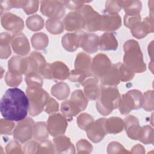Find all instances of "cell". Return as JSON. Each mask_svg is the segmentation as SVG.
I'll return each instance as SVG.
<instances>
[{"instance_id":"cell-1","label":"cell","mask_w":154,"mask_h":154,"mask_svg":"<svg viewBox=\"0 0 154 154\" xmlns=\"http://www.w3.org/2000/svg\"><path fill=\"white\" fill-rule=\"evenodd\" d=\"M29 105L28 98L24 91L14 87L7 90L2 96L0 111L4 119L19 122L26 117Z\"/></svg>"},{"instance_id":"cell-2","label":"cell","mask_w":154,"mask_h":154,"mask_svg":"<svg viewBox=\"0 0 154 154\" xmlns=\"http://www.w3.org/2000/svg\"><path fill=\"white\" fill-rule=\"evenodd\" d=\"M123 63L125 66L134 73L146 71V66L138 42L135 40H127L123 45Z\"/></svg>"},{"instance_id":"cell-3","label":"cell","mask_w":154,"mask_h":154,"mask_svg":"<svg viewBox=\"0 0 154 154\" xmlns=\"http://www.w3.org/2000/svg\"><path fill=\"white\" fill-rule=\"evenodd\" d=\"M120 94L116 87L100 85L99 93L96 107L98 112L103 116L109 115L113 109L118 108Z\"/></svg>"},{"instance_id":"cell-4","label":"cell","mask_w":154,"mask_h":154,"mask_svg":"<svg viewBox=\"0 0 154 154\" xmlns=\"http://www.w3.org/2000/svg\"><path fill=\"white\" fill-rule=\"evenodd\" d=\"M29 100V112L31 116H36L45 109L49 97V94L42 87H28L26 89Z\"/></svg>"},{"instance_id":"cell-5","label":"cell","mask_w":154,"mask_h":154,"mask_svg":"<svg viewBox=\"0 0 154 154\" xmlns=\"http://www.w3.org/2000/svg\"><path fill=\"white\" fill-rule=\"evenodd\" d=\"M143 102L142 93L138 90H131L120 96L118 107L122 114L126 115L132 110L141 108Z\"/></svg>"},{"instance_id":"cell-6","label":"cell","mask_w":154,"mask_h":154,"mask_svg":"<svg viewBox=\"0 0 154 154\" xmlns=\"http://www.w3.org/2000/svg\"><path fill=\"white\" fill-rule=\"evenodd\" d=\"M76 11L82 16L84 23L83 29L88 32L100 31L102 15L94 11L90 5L84 4Z\"/></svg>"},{"instance_id":"cell-7","label":"cell","mask_w":154,"mask_h":154,"mask_svg":"<svg viewBox=\"0 0 154 154\" xmlns=\"http://www.w3.org/2000/svg\"><path fill=\"white\" fill-rule=\"evenodd\" d=\"M40 11L43 15L53 19L62 18L66 13L63 2L59 1H42Z\"/></svg>"},{"instance_id":"cell-8","label":"cell","mask_w":154,"mask_h":154,"mask_svg":"<svg viewBox=\"0 0 154 154\" xmlns=\"http://www.w3.org/2000/svg\"><path fill=\"white\" fill-rule=\"evenodd\" d=\"M34 122L30 117L19 121L13 131V137L21 143L30 140L33 136Z\"/></svg>"},{"instance_id":"cell-9","label":"cell","mask_w":154,"mask_h":154,"mask_svg":"<svg viewBox=\"0 0 154 154\" xmlns=\"http://www.w3.org/2000/svg\"><path fill=\"white\" fill-rule=\"evenodd\" d=\"M111 66V61L109 58L103 54H99L92 60L90 71L93 76L100 79L106 74Z\"/></svg>"},{"instance_id":"cell-10","label":"cell","mask_w":154,"mask_h":154,"mask_svg":"<svg viewBox=\"0 0 154 154\" xmlns=\"http://www.w3.org/2000/svg\"><path fill=\"white\" fill-rule=\"evenodd\" d=\"M66 117L60 113L49 116L47 121V128L49 134L52 137L63 135L67 127Z\"/></svg>"},{"instance_id":"cell-11","label":"cell","mask_w":154,"mask_h":154,"mask_svg":"<svg viewBox=\"0 0 154 154\" xmlns=\"http://www.w3.org/2000/svg\"><path fill=\"white\" fill-rule=\"evenodd\" d=\"M1 22L2 27L5 29L14 34L20 33L24 28V22L22 19L11 13L2 14Z\"/></svg>"},{"instance_id":"cell-12","label":"cell","mask_w":154,"mask_h":154,"mask_svg":"<svg viewBox=\"0 0 154 154\" xmlns=\"http://www.w3.org/2000/svg\"><path fill=\"white\" fill-rule=\"evenodd\" d=\"M79 34L80 47L87 53L93 54L96 52L99 48V36L94 33L85 32L82 31H79Z\"/></svg>"},{"instance_id":"cell-13","label":"cell","mask_w":154,"mask_h":154,"mask_svg":"<svg viewBox=\"0 0 154 154\" xmlns=\"http://www.w3.org/2000/svg\"><path fill=\"white\" fill-rule=\"evenodd\" d=\"M132 35L138 39H141L148 34L153 32V17H146L143 21H140L133 25L131 28Z\"/></svg>"},{"instance_id":"cell-14","label":"cell","mask_w":154,"mask_h":154,"mask_svg":"<svg viewBox=\"0 0 154 154\" xmlns=\"http://www.w3.org/2000/svg\"><path fill=\"white\" fill-rule=\"evenodd\" d=\"M105 118H100L94 122L85 131L88 138L93 143L101 141L106 134L105 129Z\"/></svg>"},{"instance_id":"cell-15","label":"cell","mask_w":154,"mask_h":154,"mask_svg":"<svg viewBox=\"0 0 154 154\" xmlns=\"http://www.w3.org/2000/svg\"><path fill=\"white\" fill-rule=\"evenodd\" d=\"M122 26V19L118 13H106L102 15L100 31H112L117 30Z\"/></svg>"},{"instance_id":"cell-16","label":"cell","mask_w":154,"mask_h":154,"mask_svg":"<svg viewBox=\"0 0 154 154\" xmlns=\"http://www.w3.org/2000/svg\"><path fill=\"white\" fill-rule=\"evenodd\" d=\"M124 128L129 138L134 140H139L141 127L136 117L132 115L126 116L124 120Z\"/></svg>"},{"instance_id":"cell-17","label":"cell","mask_w":154,"mask_h":154,"mask_svg":"<svg viewBox=\"0 0 154 154\" xmlns=\"http://www.w3.org/2000/svg\"><path fill=\"white\" fill-rule=\"evenodd\" d=\"M11 47L13 51L20 55H26L30 51V45L26 37L22 33L12 36Z\"/></svg>"},{"instance_id":"cell-18","label":"cell","mask_w":154,"mask_h":154,"mask_svg":"<svg viewBox=\"0 0 154 154\" xmlns=\"http://www.w3.org/2000/svg\"><path fill=\"white\" fill-rule=\"evenodd\" d=\"M84 87V92L86 97L91 100L97 99L100 85H99V78L94 76H90L86 79L81 84Z\"/></svg>"},{"instance_id":"cell-19","label":"cell","mask_w":154,"mask_h":154,"mask_svg":"<svg viewBox=\"0 0 154 154\" xmlns=\"http://www.w3.org/2000/svg\"><path fill=\"white\" fill-rule=\"evenodd\" d=\"M83 25L82 16L77 11L69 12L63 20L64 28L69 31H78L83 28Z\"/></svg>"},{"instance_id":"cell-20","label":"cell","mask_w":154,"mask_h":154,"mask_svg":"<svg viewBox=\"0 0 154 154\" xmlns=\"http://www.w3.org/2000/svg\"><path fill=\"white\" fill-rule=\"evenodd\" d=\"M55 153H75V149L73 144L70 142L69 137L61 135L53 140Z\"/></svg>"},{"instance_id":"cell-21","label":"cell","mask_w":154,"mask_h":154,"mask_svg":"<svg viewBox=\"0 0 154 154\" xmlns=\"http://www.w3.org/2000/svg\"><path fill=\"white\" fill-rule=\"evenodd\" d=\"M8 70L19 75H26L28 72V64L26 58L19 56L12 57L8 62Z\"/></svg>"},{"instance_id":"cell-22","label":"cell","mask_w":154,"mask_h":154,"mask_svg":"<svg viewBox=\"0 0 154 154\" xmlns=\"http://www.w3.org/2000/svg\"><path fill=\"white\" fill-rule=\"evenodd\" d=\"M91 57L84 52H79L76 55L75 61V70L90 75H93L90 71Z\"/></svg>"},{"instance_id":"cell-23","label":"cell","mask_w":154,"mask_h":154,"mask_svg":"<svg viewBox=\"0 0 154 154\" xmlns=\"http://www.w3.org/2000/svg\"><path fill=\"white\" fill-rule=\"evenodd\" d=\"M49 69L52 79L64 81L69 78V69L61 61H55L50 64Z\"/></svg>"},{"instance_id":"cell-24","label":"cell","mask_w":154,"mask_h":154,"mask_svg":"<svg viewBox=\"0 0 154 154\" xmlns=\"http://www.w3.org/2000/svg\"><path fill=\"white\" fill-rule=\"evenodd\" d=\"M26 59L28 64V69L26 74L31 72L38 73L42 66L46 63L44 57L40 52L36 51L32 52L30 55L26 57Z\"/></svg>"},{"instance_id":"cell-25","label":"cell","mask_w":154,"mask_h":154,"mask_svg":"<svg viewBox=\"0 0 154 154\" xmlns=\"http://www.w3.org/2000/svg\"><path fill=\"white\" fill-rule=\"evenodd\" d=\"M99 47L101 51H115L118 48V42L113 33L106 32L99 37Z\"/></svg>"},{"instance_id":"cell-26","label":"cell","mask_w":154,"mask_h":154,"mask_svg":"<svg viewBox=\"0 0 154 154\" xmlns=\"http://www.w3.org/2000/svg\"><path fill=\"white\" fill-rule=\"evenodd\" d=\"M80 37L79 31L74 33H67L61 39L63 47L67 51L73 52L76 51L80 46Z\"/></svg>"},{"instance_id":"cell-27","label":"cell","mask_w":154,"mask_h":154,"mask_svg":"<svg viewBox=\"0 0 154 154\" xmlns=\"http://www.w3.org/2000/svg\"><path fill=\"white\" fill-rule=\"evenodd\" d=\"M105 129L106 134L120 133L124 129V120L117 117L106 119L105 121Z\"/></svg>"},{"instance_id":"cell-28","label":"cell","mask_w":154,"mask_h":154,"mask_svg":"<svg viewBox=\"0 0 154 154\" xmlns=\"http://www.w3.org/2000/svg\"><path fill=\"white\" fill-rule=\"evenodd\" d=\"M101 85L107 87H116L120 82L119 74L116 64L112 65L106 74L100 79Z\"/></svg>"},{"instance_id":"cell-29","label":"cell","mask_w":154,"mask_h":154,"mask_svg":"<svg viewBox=\"0 0 154 154\" xmlns=\"http://www.w3.org/2000/svg\"><path fill=\"white\" fill-rule=\"evenodd\" d=\"M120 6L125 10V14L137 15L140 14L142 4L140 1H117Z\"/></svg>"},{"instance_id":"cell-30","label":"cell","mask_w":154,"mask_h":154,"mask_svg":"<svg viewBox=\"0 0 154 154\" xmlns=\"http://www.w3.org/2000/svg\"><path fill=\"white\" fill-rule=\"evenodd\" d=\"M70 100L80 112L84 111L87 106L88 99L81 90H75L71 94Z\"/></svg>"},{"instance_id":"cell-31","label":"cell","mask_w":154,"mask_h":154,"mask_svg":"<svg viewBox=\"0 0 154 154\" xmlns=\"http://www.w3.org/2000/svg\"><path fill=\"white\" fill-rule=\"evenodd\" d=\"M12 36L7 32H2L0 36V57L1 59H7L11 54L10 43Z\"/></svg>"},{"instance_id":"cell-32","label":"cell","mask_w":154,"mask_h":154,"mask_svg":"<svg viewBox=\"0 0 154 154\" xmlns=\"http://www.w3.org/2000/svg\"><path fill=\"white\" fill-rule=\"evenodd\" d=\"M70 93L69 85L63 82L55 84L51 88V94L58 100H64L68 97Z\"/></svg>"},{"instance_id":"cell-33","label":"cell","mask_w":154,"mask_h":154,"mask_svg":"<svg viewBox=\"0 0 154 154\" xmlns=\"http://www.w3.org/2000/svg\"><path fill=\"white\" fill-rule=\"evenodd\" d=\"M33 137L38 141L47 140L49 138V132L47 125L44 122H36L33 128Z\"/></svg>"},{"instance_id":"cell-34","label":"cell","mask_w":154,"mask_h":154,"mask_svg":"<svg viewBox=\"0 0 154 154\" xmlns=\"http://www.w3.org/2000/svg\"><path fill=\"white\" fill-rule=\"evenodd\" d=\"M31 42L32 47L37 50H42L46 48L49 44V38L46 34L43 32H38L34 34Z\"/></svg>"},{"instance_id":"cell-35","label":"cell","mask_w":154,"mask_h":154,"mask_svg":"<svg viewBox=\"0 0 154 154\" xmlns=\"http://www.w3.org/2000/svg\"><path fill=\"white\" fill-rule=\"evenodd\" d=\"M61 111L63 115L69 121H71L74 116H77L80 112V111L72 105L70 99L66 100L61 103Z\"/></svg>"},{"instance_id":"cell-36","label":"cell","mask_w":154,"mask_h":154,"mask_svg":"<svg viewBox=\"0 0 154 154\" xmlns=\"http://www.w3.org/2000/svg\"><path fill=\"white\" fill-rule=\"evenodd\" d=\"M26 25L29 29L32 31L41 30L44 26V20L37 14L28 17L26 20Z\"/></svg>"},{"instance_id":"cell-37","label":"cell","mask_w":154,"mask_h":154,"mask_svg":"<svg viewBox=\"0 0 154 154\" xmlns=\"http://www.w3.org/2000/svg\"><path fill=\"white\" fill-rule=\"evenodd\" d=\"M28 1H16V0H1L0 1L1 15L5 11H8L11 8H23Z\"/></svg>"},{"instance_id":"cell-38","label":"cell","mask_w":154,"mask_h":154,"mask_svg":"<svg viewBox=\"0 0 154 154\" xmlns=\"http://www.w3.org/2000/svg\"><path fill=\"white\" fill-rule=\"evenodd\" d=\"M46 27L47 30L52 34H60L64 31L63 23L60 19H48Z\"/></svg>"},{"instance_id":"cell-39","label":"cell","mask_w":154,"mask_h":154,"mask_svg":"<svg viewBox=\"0 0 154 154\" xmlns=\"http://www.w3.org/2000/svg\"><path fill=\"white\" fill-rule=\"evenodd\" d=\"M116 65L119 72L120 81L128 82L133 79L135 73L126 66L121 63H116Z\"/></svg>"},{"instance_id":"cell-40","label":"cell","mask_w":154,"mask_h":154,"mask_svg":"<svg viewBox=\"0 0 154 154\" xmlns=\"http://www.w3.org/2000/svg\"><path fill=\"white\" fill-rule=\"evenodd\" d=\"M139 140L145 144H153L154 133L153 129L150 126L147 125L141 127Z\"/></svg>"},{"instance_id":"cell-41","label":"cell","mask_w":154,"mask_h":154,"mask_svg":"<svg viewBox=\"0 0 154 154\" xmlns=\"http://www.w3.org/2000/svg\"><path fill=\"white\" fill-rule=\"evenodd\" d=\"M76 122L80 129L86 131L94 122V120L91 115L84 112L78 116L76 119Z\"/></svg>"},{"instance_id":"cell-42","label":"cell","mask_w":154,"mask_h":154,"mask_svg":"<svg viewBox=\"0 0 154 154\" xmlns=\"http://www.w3.org/2000/svg\"><path fill=\"white\" fill-rule=\"evenodd\" d=\"M25 82L28 87H40L43 85V79L41 76L35 72H31L26 75Z\"/></svg>"},{"instance_id":"cell-43","label":"cell","mask_w":154,"mask_h":154,"mask_svg":"<svg viewBox=\"0 0 154 154\" xmlns=\"http://www.w3.org/2000/svg\"><path fill=\"white\" fill-rule=\"evenodd\" d=\"M55 153L54 144L47 140L39 141L37 143L36 153Z\"/></svg>"},{"instance_id":"cell-44","label":"cell","mask_w":154,"mask_h":154,"mask_svg":"<svg viewBox=\"0 0 154 154\" xmlns=\"http://www.w3.org/2000/svg\"><path fill=\"white\" fill-rule=\"evenodd\" d=\"M22 81V75L13 73L8 70L5 76V81L10 87H17Z\"/></svg>"},{"instance_id":"cell-45","label":"cell","mask_w":154,"mask_h":154,"mask_svg":"<svg viewBox=\"0 0 154 154\" xmlns=\"http://www.w3.org/2000/svg\"><path fill=\"white\" fill-rule=\"evenodd\" d=\"M15 124L13 121L1 119L0 120V132L1 135H11L13 131H14V128Z\"/></svg>"},{"instance_id":"cell-46","label":"cell","mask_w":154,"mask_h":154,"mask_svg":"<svg viewBox=\"0 0 154 154\" xmlns=\"http://www.w3.org/2000/svg\"><path fill=\"white\" fill-rule=\"evenodd\" d=\"M142 107L146 111L153 110V91L147 90L144 93Z\"/></svg>"},{"instance_id":"cell-47","label":"cell","mask_w":154,"mask_h":154,"mask_svg":"<svg viewBox=\"0 0 154 154\" xmlns=\"http://www.w3.org/2000/svg\"><path fill=\"white\" fill-rule=\"evenodd\" d=\"M76 148L78 153H90L93 151V146L85 139L79 140L76 143Z\"/></svg>"},{"instance_id":"cell-48","label":"cell","mask_w":154,"mask_h":154,"mask_svg":"<svg viewBox=\"0 0 154 154\" xmlns=\"http://www.w3.org/2000/svg\"><path fill=\"white\" fill-rule=\"evenodd\" d=\"M107 153H129L130 152L126 149L119 143L112 141L109 143L107 147Z\"/></svg>"},{"instance_id":"cell-49","label":"cell","mask_w":154,"mask_h":154,"mask_svg":"<svg viewBox=\"0 0 154 154\" xmlns=\"http://www.w3.org/2000/svg\"><path fill=\"white\" fill-rule=\"evenodd\" d=\"M6 153L8 154L10 153H23L20 144L17 142V140H13L10 141L5 147Z\"/></svg>"},{"instance_id":"cell-50","label":"cell","mask_w":154,"mask_h":154,"mask_svg":"<svg viewBox=\"0 0 154 154\" xmlns=\"http://www.w3.org/2000/svg\"><path fill=\"white\" fill-rule=\"evenodd\" d=\"M58 109H59L58 103L54 98L51 97L49 96L44 109L46 113L51 114H52V113L54 114V112H57L58 111Z\"/></svg>"},{"instance_id":"cell-51","label":"cell","mask_w":154,"mask_h":154,"mask_svg":"<svg viewBox=\"0 0 154 154\" xmlns=\"http://www.w3.org/2000/svg\"><path fill=\"white\" fill-rule=\"evenodd\" d=\"M141 21L140 14L137 15H127L124 16V25L129 28H131L133 25Z\"/></svg>"},{"instance_id":"cell-52","label":"cell","mask_w":154,"mask_h":154,"mask_svg":"<svg viewBox=\"0 0 154 154\" xmlns=\"http://www.w3.org/2000/svg\"><path fill=\"white\" fill-rule=\"evenodd\" d=\"M122 9V7L117 1H107L105 2V11L109 13H117Z\"/></svg>"},{"instance_id":"cell-53","label":"cell","mask_w":154,"mask_h":154,"mask_svg":"<svg viewBox=\"0 0 154 154\" xmlns=\"http://www.w3.org/2000/svg\"><path fill=\"white\" fill-rule=\"evenodd\" d=\"M38 1H28L26 4L23 8V11L28 15L35 13L38 8Z\"/></svg>"},{"instance_id":"cell-54","label":"cell","mask_w":154,"mask_h":154,"mask_svg":"<svg viewBox=\"0 0 154 154\" xmlns=\"http://www.w3.org/2000/svg\"><path fill=\"white\" fill-rule=\"evenodd\" d=\"M64 7L66 8L78 11L83 5H84V3L90 2V1H62Z\"/></svg>"},{"instance_id":"cell-55","label":"cell","mask_w":154,"mask_h":154,"mask_svg":"<svg viewBox=\"0 0 154 154\" xmlns=\"http://www.w3.org/2000/svg\"><path fill=\"white\" fill-rule=\"evenodd\" d=\"M37 143L34 140L28 142L23 146V152L25 153H36Z\"/></svg>"},{"instance_id":"cell-56","label":"cell","mask_w":154,"mask_h":154,"mask_svg":"<svg viewBox=\"0 0 154 154\" xmlns=\"http://www.w3.org/2000/svg\"><path fill=\"white\" fill-rule=\"evenodd\" d=\"M131 153H145V149L144 148V147L140 144H137V145L134 146L131 150Z\"/></svg>"},{"instance_id":"cell-57","label":"cell","mask_w":154,"mask_h":154,"mask_svg":"<svg viewBox=\"0 0 154 154\" xmlns=\"http://www.w3.org/2000/svg\"><path fill=\"white\" fill-rule=\"evenodd\" d=\"M148 51H149V54L150 56V58L152 61H153L152 60V58H153V41L150 43V44L148 46Z\"/></svg>"}]
</instances>
